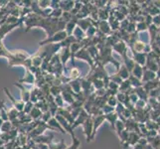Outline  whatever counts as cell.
Instances as JSON below:
<instances>
[{"label": "cell", "mask_w": 160, "mask_h": 149, "mask_svg": "<svg viewBox=\"0 0 160 149\" xmlns=\"http://www.w3.org/2000/svg\"><path fill=\"white\" fill-rule=\"evenodd\" d=\"M5 95L7 96V97L10 99V102L13 103V107L18 110L19 112H22L24 110V107H25V102H23L22 101H17V99H15V97L11 95V93L9 92V90L7 89V87H4L3 89Z\"/></svg>", "instance_id": "cell-1"}, {"label": "cell", "mask_w": 160, "mask_h": 149, "mask_svg": "<svg viewBox=\"0 0 160 149\" xmlns=\"http://www.w3.org/2000/svg\"><path fill=\"white\" fill-rule=\"evenodd\" d=\"M19 25H20V23H18V24H13V25L4 23L2 26H0V40H3V38L5 37V35L8 34V33L12 31L15 28V27H17Z\"/></svg>", "instance_id": "cell-2"}, {"label": "cell", "mask_w": 160, "mask_h": 149, "mask_svg": "<svg viewBox=\"0 0 160 149\" xmlns=\"http://www.w3.org/2000/svg\"><path fill=\"white\" fill-rule=\"evenodd\" d=\"M14 85H15V87H18L20 89V91H21V99H22V102H25V103L30 102V97H31L30 92H28L23 86L20 85V82H14Z\"/></svg>", "instance_id": "cell-3"}, {"label": "cell", "mask_w": 160, "mask_h": 149, "mask_svg": "<svg viewBox=\"0 0 160 149\" xmlns=\"http://www.w3.org/2000/svg\"><path fill=\"white\" fill-rule=\"evenodd\" d=\"M6 110H7V113H8V117H9V120L10 121H13V120H15V119H17L18 117H19V112L17 109H16L14 107H11V108H9V109H7V107H6Z\"/></svg>", "instance_id": "cell-4"}, {"label": "cell", "mask_w": 160, "mask_h": 149, "mask_svg": "<svg viewBox=\"0 0 160 149\" xmlns=\"http://www.w3.org/2000/svg\"><path fill=\"white\" fill-rule=\"evenodd\" d=\"M26 71H27V76L24 77V79L19 80L18 82H23V84L24 82L25 84H33V82H34V76H33L32 72L29 69H26Z\"/></svg>", "instance_id": "cell-5"}, {"label": "cell", "mask_w": 160, "mask_h": 149, "mask_svg": "<svg viewBox=\"0 0 160 149\" xmlns=\"http://www.w3.org/2000/svg\"><path fill=\"white\" fill-rule=\"evenodd\" d=\"M13 129V125H12V122H11L10 120L8 121H4L1 128H0V133H7V132L11 131Z\"/></svg>", "instance_id": "cell-6"}, {"label": "cell", "mask_w": 160, "mask_h": 149, "mask_svg": "<svg viewBox=\"0 0 160 149\" xmlns=\"http://www.w3.org/2000/svg\"><path fill=\"white\" fill-rule=\"evenodd\" d=\"M29 115L32 117V119H37L41 115V112L37 107H33V109L31 110Z\"/></svg>", "instance_id": "cell-7"}, {"label": "cell", "mask_w": 160, "mask_h": 149, "mask_svg": "<svg viewBox=\"0 0 160 149\" xmlns=\"http://www.w3.org/2000/svg\"><path fill=\"white\" fill-rule=\"evenodd\" d=\"M33 103L32 102H26L25 103V107H24V110H23V112L26 113V114H28L31 112V110L33 109Z\"/></svg>", "instance_id": "cell-8"}, {"label": "cell", "mask_w": 160, "mask_h": 149, "mask_svg": "<svg viewBox=\"0 0 160 149\" xmlns=\"http://www.w3.org/2000/svg\"><path fill=\"white\" fill-rule=\"evenodd\" d=\"M41 62H42V60L39 57H34L32 59V65L35 66V67H38V66L41 64Z\"/></svg>", "instance_id": "cell-9"}, {"label": "cell", "mask_w": 160, "mask_h": 149, "mask_svg": "<svg viewBox=\"0 0 160 149\" xmlns=\"http://www.w3.org/2000/svg\"><path fill=\"white\" fill-rule=\"evenodd\" d=\"M5 144H6V143H5V141H3L1 138H0V146H4Z\"/></svg>", "instance_id": "cell-10"}, {"label": "cell", "mask_w": 160, "mask_h": 149, "mask_svg": "<svg viewBox=\"0 0 160 149\" xmlns=\"http://www.w3.org/2000/svg\"><path fill=\"white\" fill-rule=\"evenodd\" d=\"M3 122H4V121L2 120V118H0V128H1V126H2Z\"/></svg>", "instance_id": "cell-11"}, {"label": "cell", "mask_w": 160, "mask_h": 149, "mask_svg": "<svg viewBox=\"0 0 160 149\" xmlns=\"http://www.w3.org/2000/svg\"><path fill=\"white\" fill-rule=\"evenodd\" d=\"M0 108H1V102H0ZM0 118H1V112H0Z\"/></svg>", "instance_id": "cell-12"}, {"label": "cell", "mask_w": 160, "mask_h": 149, "mask_svg": "<svg viewBox=\"0 0 160 149\" xmlns=\"http://www.w3.org/2000/svg\"><path fill=\"white\" fill-rule=\"evenodd\" d=\"M0 10H1V6H0Z\"/></svg>", "instance_id": "cell-13"}]
</instances>
